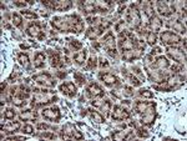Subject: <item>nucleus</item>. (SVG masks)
I'll use <instances>...</instances> for the list:
<instances>
[{"mask_svg": "<svg viewBox=\"0 0 187 141\" xmlns=\"http://www.w3.org/2000/svg\"><path fill=\"white\" fill-rule=\"evenodd\" d=\"M127 21H130V24L134 28H137L138 25H140V13H138V10L132 5L131 7V10L127 13Z\"/></svg>", "mask_w": 187, "mask_h": 141, "instance_id": "1", "label": "nucleus"}, {"mask_svg": "<svg viewBox=\"0 0 187 141\" xmlns=\"http://www.w3.org/2000/svg\"><path fill=\"white\" fill-rule=\"evenodd\" d=\"M161 40L164 44H178L181 41V38L172 31H165L161 35Z\"/></svg>", "mask_w": 187, "mask_h": 141, "instance_id": "2", "label": "nucleus"}, {"mask_svg": "<svg viewBox=\"0 0 187 141\" xmlns=\"http://www.w3.org/2000/svg\"><path fill=\"white\" fill-rule=\"evenodd\" d=\"M34 80L39 85H44V86H55V81H52L49 74H40L34 76Z\"/></svg>", "mask_w": 187, "mask_h": 141, "instance_id": "3", "label": "nucleus"}, {"mask_svg": "<svg viewBox=\"0 0 187 141\" xmlns=\"http://www.w3.org/2000/svg\"><path fill=\"white\" fill-rule=\"evenodd\" d=\"M167 53L171 58H173L176 61H178V63H183L185 61V58H186L185 53L177 47H167Z\"/></svg>", "mask_w": 187, "mask_h": 141, "instance_id": "4", "label": "nucleus"}, {"mask_svg": "<svg viewBox=\"0 0 187 141\" xmlns=\"http://www.w3.org/2000/svg\"><path fill=\"white\" fill-rule=\"evenodd\" d=\"M130 116V114L126 111V110L121 109L120 106H115L114 107V113L111 115V118L114 120H122V119H127Z\"/></svg>", "mask_w": 187, "mask_h": 141, "instance_id": "5", "label": "nucleus"}, {"mask_svg": "<svg viewBox=\"0 0 187 141\" xmlns=\"http://www.w3.org/2000/svg\"><path fill=\"white\" fill-rule=\"evenodd\" d=\"M56 97H49V96H46L44 94H38V96L35 97V99L33 100V105L35 106H41L43 104H47V102H51V100H55Z\"/></svg>", "mask_w": 187, "mask_h": 141, "instance_id": "6", "label": "nucleus"}, {"mask_svg": "<svg viewBox=\"0 0 187 141\" xmlns=\"http://www.w3.org/2000/svg\"><path fill=\"white\" fill-rule=\"evenodd\" d=\"M43 115L49 120H59L60 119V113L57 107H51V109H45L43 111Z\"/></svg>", "mask_w": 187, "mask_h": 141, "instance_id": "7", "label": "nucleus"}, {"mask_svg": "<svg viewBox=\"0 0 187 141\" xmlns=\"http://www.w3.org/2000/svg\"><path fill=\"white\" fill-rule=\"evenodd\" d=\"M104 45L108 51H116V45H115V38L112 34H107L104 38Z\"/></svg>", "mask_w": 187, "mask_h": 141, "instance_id": "8", "label": "nucleus"}, {"mask_svg": "<svg viewBox=\"0 0 187 141\" xmlns=\"http://www.w3.org/2000/svg\"><path fill=\"white\" fill-rule=\"evenodd\" d=\"M155 120V110L154 109H146L145 110V114L142 116V119H141V122L145 125H150L151 122Z\"/></svg>", "mask_w": 187, "mask_h": 141, "instance_id": "9", "label": "nucleus"}, {"mask_svg": "<svg viewBox=\"0 0 187 141\" xmlns=\"http://www.w3.org/2000/svg\"><path fill=\"white\" fill-rule=\"evenodd\" d=\"M60 91L64 93L65 95L72 96V95H75V93H76V88H75V85L72 83H68V84H64V85L60 86Z\"/></svg>", "mask_w": 187, "mask_h": 141, "instance_id": "10", "label": "nucleus"}, {"mask_svg": "<svg viewBox=\"0 0 187 141\" xmlns=\"http://www.w3.org/2000/svg\"><path fill=\"white\" fill-rule=\"evenodd\" d=\"M87 91H89V95L90 96H94V97L104 95V91H102V89L99 86V85H96V84H91V85H90Z\"/></svg>", "mask_w": 187, "mask_h": 141, "instance_id": "11", "label": "nucleus"}, {"mask_svg": "<svg viewBox=\"0 0 187 141\" xmlns=\"http://www.w3.org/2000/svg\"><path fill=\"white\" fill-rule=\"evenodd\" d=\"M100 77H101V80L104 81L106 85L117 84V77L115 75H112V74H108V72H106V74H101Z\"/></svg>", "mask_w": 187, "mask_h": 141, "instance_id": "12", "label": "nucleus"}, {"mask_svg": "<svg viewBox=\"0 0 187 141\" xmlns=\"http://www.w3.org/2000/svg\"><path fill=\"white\" fill-rule=\"evenodd\" d=\"M150 26H151V29H152V33H156L161 29L162 21L159 19L157 16H151V19H150Z\"/></svg>", "mask_w": 187, "mask_h": 141, "instance_id": "13", "label": "nucleus"}, {"mask_svg": "<svg viewBox=\"0 0 187 141\" xmlns=\"http://www.w3.org/2000/svg\"><path fill=\"white\" fill-rule=\"evenodd\" d=\"M120 45H121V47L124 49V50L126 51V50H132L134 49V40L132 39H126V38H124V39H121V41H120Z\"/></svg>", "mask_w": 187, "mask_h": 141, "instance_id": "14", "label": "nucleus"}, {"mask_svg": "<svg viewBox=\"0 0 187 141\" xmlns=\"http://www.w3.org/2000/svg\"><path fill=\"white\" fill-rule=\"evenodd\" d=\"M70 7H71L70 1H56L52 4V9H56V10H66Z\"/></svg>", "mask_w": 187, "mask_h": 141, "instance_id": "15", "label": "nucleus"}, {"mask_svg": "<svg viewBox=\"0 0 187 141\" xmlns=\"http://www.w3.org/2000/svg\"><path fill=\"white\" fill-rule=\"evenodd\" d=\"M28 34L30 36H38L40 34V25L39 24H31L29 28H28Z\"/></svg>", "mask_w": 187, "mask_h": 141, "instance_id": "16", "label": "nucleus"}, {"mask_svg": "<svg viewBox=\"0 0 187 141\" xmlns=\"http://www.w3.org/2000/svg\"><path fill=\"white\" fill-rule=\"evenodd\" d=\"M44 61H45V55L44 53H38L35 56V61H34V66L35 67H41L44 66Z\"/></svg>", "mask_w": 187, "mask_h": 141, "instance_id": "17", "label": "nucleus"}, {"mask_svg": "<svg viewBox=\"0 0 187 141\" xmlns=\"http://www.w3.org/2000/svg\"><path fill=\"white\" fill-rule=\"evenodd\" d=\"M36 118V113L31 111V110H26V111L21 113L20 115V120H34Z\"/></svg>", "mask_w": 187, "mask_h": 141, "instance_id": "18", "label": "nucleus"}, {"mask_svg": "<svg viewBox=\"0 0 187 141\" xmlns=\"http://www.w3.org/2000/svg\"><path fill=\"white\" fill-rule=\"evenodd\" d=\"M155 65L157 66L159 69H165V67L168 66V61L164 56H159L157 59H156V61H155Z\"/></svg>", "mask_w": 187, "mask_h": 141, "instance_id": "19", "label": "nucleus"}, {"mask_svg": "<svg viewBox=\"0 0 187 141\" xmlns=\"http://www.w3.org/2000/svg\"><path fill=\"white\" fill-rule=\"evenodd\" d=\"M102 33V30L101 29H99V28H90L89 30H87V33H86V35L89 36L90 39H95L98 35H100Z\"/></svg>", "mask_w": 187, "mask_h": 141, "instance_id": "20", "label": "nucleus"}, {"mask_svg": "<svg viewBox=\"0 0 187 141\" xmlns=\"http://www.w3.org/2000/svg\"><path fill=\"white\" fill-rule=\"evenodd\" d=\"M157 8H159V11H160V14L161 15H170V10H168V8H167V5L166 4H164V3H157Z\"/></svg>", "mask_w": 187, "mask_h": 141, "instance_id": "21", "label": "nucleus"}, {"mask_svg": "<svg viewBox=\"0 0 187 141\" xmlns=\"http://www.w3.org/2000/svg\"><path fill=\"white\" fill-rule=\"evenodd\" d=\"M90 116H91V119L95 121V122H104L105 120H104V118L99 114V113H96V111H94V110H90Z\"/></svg>", "mask_w": 187, "mask_h": 141, "instance_id": "22", "label": "nucleus"}, {"mask_svg": "<svg viewBox=\"0 0 187 141\" xmlns=\"http://www.w3.org/2000/svg\"><path fill=\"white\" fill-rule=\"evenodd\" d=\"M85 58H86V51H80L77 55H75V61L77 64H82L84 61H85Z\"/></svg>", "mask_w": 187, "mask_h": 141, "instance_id": "23", "label": "nucleus"}, {"mask_svg": "<svg viewBox=\"0 0 187 141\" xmlns=\"http://www.w3.org/2000/svg\"><path fill=\"white\" fill-rule=\"evenodd\" d=\"M50 61H51V65L52 66H57L59 64H60V58H59V55L56 54V53H51V55H50Z\"/></svg>", "mask_w": 187, "mask_h": 141, "instance_id": "24", "label": "nucleus"}, {"mask_svg": "<svg viewBox=\"0 0 187 141\" xmlns=\"http://www.w3.org/2000/svg\"><path fill=\"white\" fill-rule=\"evenodd\" d=\"M19 61H20V64L24 65V66H28L29 65V58H28V55L26 54H19Z\"/></svg>", "mask_w": 187, "mask_h": 141, "instance_id": "25", "label": "nucleus"}, {"mask_svg": "<svg viewBox=\"0 0 187 141\" xmlns=\"http://www.w3.org/2000/svg\"><path fill=\"white\" fill-rule=\"evenodd\" d=\"M156 40H157V36H156L155 33H148L147 34V42L150 45H155L156 44Z\"/></svg>", "mask_w": 187, "mask_h": 141, "instance_id": "26", "label": "nucleus"}, {"mask_svg": "<svg viewBox=\"0 0 187 141\" xmlns=\"http://www.w3.org/2000/svg\"><path fill=\"white\" fill-rule=\"evenodd\" d=\"M110 109H111V104H110V101H104V102H102L101 110L104 111L105 115H107L108 113H110Z\"/></svg>", "mask_w": 187, "mask_h": 141, "instance_id": "27", "label": "nucleus"}, {"mask_svg": "<svg viewBox=\"0 0 187 141\" xmlns=\"http://www.w3.org/2000/svg\"><path fill=\"white\" fill-rule=\"evenodd\" d=\"M147 104L146 102H142V101H138L137 104H136V110H137V111L138 113H143L145 111V110H146L147 109Z\"/></svg>", "mask_w": 187, "mask_h": 141, "instance_id": "28", "label": "nucleus"}, {"mask_svg": "<svg viewBox=\"0 0 187 141\" xmlns=\"http://www.w3.org/2000/svg\"><path fill=\"white\" fill-rule=\"evenodd\" d=\"M172 26H173L175 30H178V31H181V33H185V26H183L180 21H175V23L172 24Z\"/></svg>", "mask_w": 187, "mask_h": 141, "instance_id": "29", "label": "nucleus"}, {"mask_svg": "<svg viewBox=\"0 0 187 141\" xmlns=\"http://www.w3.org/2000/svg\"><path fill=\"white\" fill-rule=\"evenodd\" d=\"M112 137H114V139H116V140L125 139V137H127V131H126V132H124V131H121V132H116V134H114V135H112Z\"/></svg>", "mask_w": 187, "mask_h": 141, "instance_id": "30", "label": "nucleus"}, {"mask_svg": "<svg viewBox=\"0 0 187 141\" xmlns=\"http://www.w3.org/2000/svg\"><path fill=\"white\" fill-rule=\"evenodd\" d=\"M13 102L15 104L16 106H21V105H24V104H25V101H24V97H23V96L14 97V99H13Z\"/></svg>", "mask_w": 187, "mask_h": 141, "instance_id": "31", "label": "nucleus"}, {"mask_svg": "<svg viewBox=\"0 0 187 141\" xmlns=\"http://www.w3.org/2000/svg\"><path fill=\"white\" fill-rule=\"evenodd\" d=\"M84 9H85L86 13H96V8L94 7L92 4H86V5H84Z\"/></svg>", "mask_w": 187, "mask_h": 141, "instance_id": "32", "label": "nucleus"}, {"mask_svg": "<svg viewBox=\"0 0 187 141\" xmlns=\"http://www.w3.org/2000/svg\"><path fill=\"white\" fill-rule=\"evenodd\" d=\"M4 116L7 119H14V116H15V113H14V110L13 109H8L7 111H5Z\"/></svg>", "mask_w": 187, "mask_h": 141, "instance_id": "33", "label": "nucleus"}, {"mask_svg": "<svg viewBox=\"0 0 187 141\" xmlns=\"http://www.w3.org/2000/svg\"><path fill=\"white\" fill-rule=\"evenodd\" d=\"M13 23H14V25L20 26V24H21V18L17 15V14H13Z\"/></svg>", "mask_w": 187, "mask_h": 141, "instance_id": "34", "label": "nucleus"}, {"mask_svg": "<svg viewBox=\"0 0 187 141\" xmlns=\"http://www.w3.org/2000/svg\"><path fill=\"white\" fill-rule=\"evenodd\" d=\"M21 14L25 18H29V19H36V18H38V15L34 14V13H30V11H21Z\"/></svg>", "mask_w": 187, "mask_h": 141, "instance_id": "35", "label": "nucleus"}, {"mask_svg": "<svg viewBox=\"0 0 187 141\" xmlns=\"http://www.w3.org/2000/svg\"><path fill=\"white\" fill-rule=\"evenodd\" d=\"M129 80L131 81V84H134L135 86H138V85H140V81H138L134 75H130V76H129Z\"/></svg>", "mask_w": 187, "mask_h": 141, "instance_id": "36", "label": "nucleus"}, {"mask_svg": "<svg viewBox=\"0 0 187 141\" xmlns=\"http://www.w3.org/2000/svg\"><path fill=\"white\" fill-rule=\"evenodd\" d=\"M141 95L143 97H152L154 94L151 93V91H148V90H141Z\"/></svg>", "mask_w": 187, "mask_h": 141, "instance_id": "37", "label": "nucleus"}, {"mask_svg": "<svg viewBox=\"0 0 187 141\" xmlns=\"http://www.w3.org/2000/svg\"><path fill=\"white\" fill-rule=\"evenodd\" d=\"M34 131V127L31 125H25L24 126V132H26V134H31Z\"/></svg>", "mask_w": 187, "mask_h": 141, "instance_id": "38", "label": "nucleus"}, {"mask_svg": "<svg viewBox=\"0 0 187 141\" xmlns=\"http://www.w3.org/2000/svg\"><path fill=\"white\" fill-rule=\"evenodd\" d=\"M71 45H72V47H75V49H81V42H79V41H77V40H74V41H72L71 42Z\"/></svg>", "mask_w": 187, "mask_h": 141, "instance_id": "39", "label": "nucleus"}, {"mask_svg": "<svg viewBox=\"0 0 187 141\" xmlns=\"http://www.w3.org/2000/svg\"><path fill=\"white\" fill-rule=\"evenodd\" d=\"M74 76H75V79L77 80V83H79V84H82V83H85V79H84L82 76H80L79 74H75Z\"/></svg>", "mask_w": 187, "mask_h": 141, "instance_id": "40", "label": "nucleus"}, {"mask_svg": "<svg viewBox=\"0 0 187 141\" xmlns=\"http://www.w3.org/2000/svg\"><path fill=\"white\" fill-rule=\"evenodd\" d=\"M95 66H96V59L91 58L89 60V67H95Z\"/></svg>", "mask_w": 187, "mask_h": 141, "instance_id": "41", "label": "nucleus"}, {"mask_svg": "<svg viewBox=\"0 0 187 141\" xmlns=\"http://www.w3.org/2000/svg\"><path fill=\"white\" fill-rule=\"evenodd\" d=\"M138 135H140V136H143V137H147V136H148V134L145 131V130H142V129H140V130H138Z\"/></svg>", "mask_w": 187, "mask_h": 141, "instance_id": "42", "label": "nucleus"}, {"mask_svg": "<svg viewBox=\"0 0 187 141\" xmlns=\"http://www.w3.org/2000/svg\"><path fill=\"white\" fill-rule=\"evenodd\" d=\"M100 65L102 66V67H107L108 66V63H107V60H105V59H100Z\"/></svg>", "mask_w": 187, "mask_h": 141, "instance_id": "43", "label": "nucleus"}, {"mask_svg": "<svg viewBox=\"0 0 187 141\" xmlns=\"http://www.w3.org/2000/svg\"><path fill=\"white\" fill-rule=\"evenodd\" d=\"M38 129H44V130H45V129H49V126H47L46 124H39Z\"/></svg>", "mask_w": 187, "mask_h": 141, "instance_id": "44", "label": "nucleus"}, {"mask_svg": "<svg viewBox=\"0 0 187 141\" xmlns=\"http://www.w3.org/2000/svg\"><path fill=\"white\" fill-rule=\"evenodd\" d=\"M15 4H16V5H17V7H25V5H26V4H25V3H20V1H16V3H15Z\"/></svg>", "mask_w": 187, "mask_h": 141, "instance_id": "45", "label": "nucleus"}]
</instances>
